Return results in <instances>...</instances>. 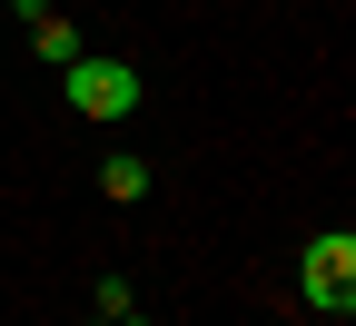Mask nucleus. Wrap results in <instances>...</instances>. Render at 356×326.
Here are the masks:
<instances>
[{"mask_svg": "<svg viewBox=\"0 0 356 326\" xmlns=\"http://www.w3.org/2000/svg\"><path fill=\"white\" fill-rule=\"evenodd\" d=\"M297 297L317 307V316H356V238H346V227H337V238H307Z\"/></svg>", "mask_w": 356, "mask_h": 326, "instance_id": "1", "label": "nucleus"}, {"mask_svg": "<svg viewBox=\"0 0 356 326\" xmlns=\"http://www.w3.org/2000/svg\"><path fill=\"white\" fill-rule=\"evenodd\" d=\"M60 89H70L79 119H129V109H139V70H129V60H99V50H79L60 70Z\"/></svg>", "mask_w": 356, "mask_h": 326, "instance_id": "2", "label": "nucleus"}, {"mask_svg": "<svg viewBox=\"0 0 356 326\" xmlns=\"http://www.w3.org/2000/svg\"><path fill=\"white\" fill-rule=\"evenodd\" d=\"M30 60H40V70H70V60H79V30H70L60 10H50V20H30Z\"/></svg>", "mask_w": 356, "mask_h": 326, "instance_id": "3", "label": "nucleus"}, {"mask_svg": "<svg viewBox=\"0 0 356 326\" xmlns=\"http://www.w3.org/2000/svg\"><path fill=\"white\" fill-rule=\"evenodd\" d=\"M99 188H109L119 208H139V198H149V158H99Z\"/></svg>", "mask_w": 356, "mask_h": 326, "instance_id": "4", "label": "nucleus"}, {"mask_svg": "<svg viewBox=\"0 0 356 326\" xmlns=\"http://www.w3.org/2000/svg\"><path fill=\"white\" fill-rule=\"evenodd\" d=\"M99 326H109V316H99Z\"/></svg>", "mask_w": 356, "mask_h": 326, "instance_id": "5", "label": "nucleus"}]
</instances>
